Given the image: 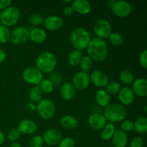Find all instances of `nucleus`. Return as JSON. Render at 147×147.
I'll return each instance as SVG.
<instances>
[{"mask_svg": "<svg viewBox=\"0 0 147 147\" xmlns=\"http://www.w3.org/2000/svg\"><path fill=\"white\" fill-rule=\"evenodd\" d=\"M88 123L92 129L95 130H101L107 123V120L101 113H93L89 116Z\"/></svg>", "mask_w": 147, "mask_h": 147, "instance_id": "14", "label": "nucleus"}, {"mask_svg": "<svg viewBox=\"0 0 147 147\" xmlns=\"http://www.w3.org/2000/svg\"><path fill=\"white\" fill-rule=\"evenodd\" d=\"M44 141L41 136H34L30 142V147H42Z\"/></svg>", "mask_w": 147, "mask_h": 147, "instance_id": "38", "label": "nucleus"}, {"mask_svg": "<svg viewBox=\"0 0 147 147\" xmlns=\"http://www.w3.org/2000/svg\"><path fill=\"white\" fill-rule=\"evenodd\" d=\"M39 116L44 120L51 119L55 114V106L49 99L41 100L37 105V110Z\"/></svg>", "mask_w": 147, "mask_h": 147, "instance_id": "6", "label": "nucleus"}, {"mask_svg": "<svg viewBox=\"0 0 147 147\" xmlns=\"http://www.w3.org/2000/svg\"><path fill=\"white\" fill-rule=\"evenodd\" d=\"M88 57L96 62H102L108 56V46L106 41L98 37L90 40L87 47Z\"/></svg>", "mask_w": 147, "mask_h": 147, "instance_id": "1", "label": "nucleus"}, {"mask_svg": "<svg viewBox=\"0 0 147 147\" xmlns=\"http://www.w3.org/2000/svg\"><path fill=\"white\" fill-rule=\"evenodd\" d=\"M120 80L123 84L130 85L134 82V76L131 71L128 70H124L121 72Z\"/></svg>", "mask_w": 147, "mask_h": 147, "instance_id": "30", "label": "nucleus"}, {"mask_svg": "<svg viewBox=\"0 0 147 147\" xmlns=\"http://www.w3.org/2000/svg\"><path fill=\"white\" fill-rule=\"evenodd\" d=\"M146 109H147V106H145L144 108V112H146Z\"/></svg>", "mask_w": 147, "mask_h": 147, "instance_id": "50", "label": "nucleus"}, {"mask_svg": "<svg viewBox=\"0 0 147 147\" xmlns=\"http://www.w3.org/2000/svg\"><path fill=\"white\" fill-rule=\"evenodd\" d=\"M82 57H83V55L81 52L78 50H73L68 55V59H67L68 63L70 65L73 66V67L79 65Z\"/></svg>", "mask_w": 147, "mask_h": 147, "instance_id": "25", "label": "nucleus"}, {"mask_svg": "<svg viewBox=\"0 0 147 147\" xmlns=\"http://www.w3.org/2000/svg\"><path fill=\"white\" fill-rule=\"evenodd\" d=\"M10 38V32L8 27L0 24V43L5 44L8 42Z\"/></svg>", "mask_w": 147, "mask_h": 147, "instance_id": "34", "label": "nucleus"}, {"mask_svg": "<svg viewBox=\"0 0 147 147\" xmlns=\"http://www.w3.org/2000/svg\"><path fill=\"white\" fill-rule=\"evenodd\" d=\"M93 30L98 38L104 40L109 38L112 33L111 26L106 20H98L96 22L93 26Z\"/></svg>", "mask_w": 147, "mask_h": 147, "instance_id": "8", "label": "nucleus"}, {"mask_svg": "<svg viewBox=\"0 0 147 147\" xmlns=\"http://www.w3.org/2000/svg\"><path fill=\"white\" fill-rule=\"evenodd\" d=\"M43 141L49 146H56L58 145L62 140V134L58 129H47L42 135Z\"/></svg>", "mask_w": 147, "mask_h": 147, "instance_id": "12", "label": "nucleus"}, {"mask_svg": "<svg viewBox=\"0 0 147 147\" xmlns=\"http://www.w3.org/2000/svg\"><path fill=\"white\" fill-rule=\"evenodd\" d=\"M30 31L24 27H17L10 33V41L15 45H20L29 40Z\"/></svg>", "mask_w": 147, "mask_h": 147, "instance_id": "9", "label": "nucleus"}, {"mask_svg": "<svg viewBox=\"0 0 147 147\" xmlns=\"http://www.w3.org/2000/svg\"><path fill=\"white\" fill-rule=\"evenodd\" d=\"M134 129L140 134H144L147 131V119L146 117H140L134 123Z\"/></svg>", "mask_w": 147, "mask_h": 147, "instance_id": "26", "label": "nucleus"}, {"mask_svg": "<svg viewBox=\"0 0 147 147\" xmlns=\"http://www.w3.org/2000/svg\"><path fill=\"white\" fill-rule=\"evenodd\" d=\"M38 86L40 88V90H41V91L45 93H52L53 90H54L55 87L53 83L48 78L42 79L40 84L38 85Z\"/></svg>", "mask_w": 147, "mask_h": 147, "instance_id": "29", "label": "nucleus"}, {"mask_svg": "<svg viewBox=\"0 0 147 147\" xmlns=\"http://www.w3.org/2000/svg\"><path fill=\"white\" fill-rule=\"evenodd\" d=\"M12 1L11 0H0V9L4 10L11 7Z\"/></svg>", "mask_w": 147, "mask_h": 147, "instance_id": "43", "label": "nucleus"}, {"mask_svg": "<svg viewBox=\"0 0 147 147\" xmlns=\"http://www.w3.org/2000/svg\"><path fill=\"white\" fill-rule=\"evenodd\" d=\"M4 141H5V136L2 132L0 131V146H1L4 144Z\"/></svg>", "mask_w": 147, "mask_h": 147, "instance_id": "47", "label": "nucleus"}, {"mask_svg": "<svg viewBox=\"0 0 147 147\" xmlns=\"http://www.w3.org/2000/svg\"><path fill=\"white\" fill-rule=\"evenodd\" d=\"M109 147H114L113 146H109Z\"/></svg>", "mask_w": 147, "mask_h": 147, "instance_id": "51", "label": "nucleus"}, {"mask_svg": "<svg viewBox=\"0 0 147 147\" xmlns=\"http://www.w3.org/2000/svg\"><path fill=\"white\" fill-rule=\"evenodd\" d=\"M144 140L140 136L134 137L131 140L130 143V147H143L144 146Z\"/></svg>", "mask_w": 147, "mask_h": 147, "instance_id": "41", "label": "nucleus"}, {"mask_svg": "<svg viewBox=\"0 0 147 147\" xmlns=\"http://www.w3.org/2000/svg\"><path fill=\"white\" fill-rule=\"evenodd\" d=\"M95 99L98 106L101 107H105L109 106L111 102L110 95L105 90H99L95 96Z\"/></svg>", "mask_w": 147, "mask_h": 147, "instance_id": "23", "label": "nucleus"}, {"mask_svg": "<svg viewBox=\"0 0 147 147\" xmlns=\"http://www.w3.org/2000/svg\"><path fill=\"white\" fill-rule=\"evenodd\" d=\"M91 40L90 35L88 30L83 27H76L70 34V42L75 50L79 51L87 48Z\"/></svg>", "mask_w": 147, "mask_h": 147, "instance_id": "2", "label": "nucleus"}, {"mask_svg": "<svg viewBox=\"0 0 147 147\" xmlns=\"http://www.w3.org/2000/svg\"><path fill=\"white\" fill-rule=\"evenodd\" d=\"M6 57H7L6 53L2 50V49L0 48V63H2L5 60Z\"/></svg>", "mask_w": 147, "mask_h": 147, "instance_id": "46", "label": "nucleus"}, {"mask_svg": "<svg viewBox=\"0 0 147 147\" xmlns=\"http://www.w3.org/2000/svg\"><path fill=\"white\" fill-rule=\"evenodd\" d=\"M121 130L125 132H131L134 130V123L130 120H123L121 123Z\"/></svg>", "mask_w": 147, "mask_h": 147, "instance_id": "37", "label": "nucleus"}, {"mask_svg": "<svg viewBox=\"0 0 147 147\" xmlns=\"http://www.w3.org/2000/svg\"><path fill=\"white\" fill-rule=\"evenodd\" d=\"M139 63L141 65L146 69L147 67V50H144L139 56Z\"/></svg>", "mask_w": 147, "mask_h": 147, "instance_id": "42", "label": "nucleus"}, {"mask_svg": "<svg viewBox=\"0 0 147 147\" xmlns=\"http://www.w3.org/2000/svg\"><path fill=\"white\" fill-rule=\"evenodd\" d=\"M121 90L120 83L117 81H111L108 83L106 86V91L109 95H115L116 93H119Z\"/></svg>", "mask_w": 147, "mask_h": 147, "instance_id": "33", "label": "nucleus"}, {"mask_svg": "<svg viewBox=\"0 0 147 147\" xmlns=\"http://www.w3.org/2000/svg\"><path fill=\"white\" fill-rule=\"evenodd\" d=\"M76 95V89L71 83H65L61 86L60 96L65 100H71Z\"/></svg>", "mask_w": 147, "mask_h": 147, "instance_id": "20", "label": "nucleus"}, {"mask_svg": "<svg viewBox=\"0 0 147 147\" xmlns=\"http://www.w3.org/2000/svg\"><path fill=\"white\" fill-rule=\"evenodd\" d=\"M42 92L38 86H34L29 92V98L32 103H39L42 98Z\"/></svg>", "mask_w": 147, "mask_h": 147, "instance_id": "27", "label": "nucleus"}, {"mask_svg": "<svg viewBox=\"0 0 147 147\" xmlns=\"http://www.w3.org/2000/svg\"><path fill=\"white\" fill-rule=\"evenodd\" d=\"M20 135H21V133H20L18 129H12L9 131L8 134H7V138L11 142H15L16 140H17L20 138Z\"/></svg>", "mask_w": 147, "mask_h": 147, "instance_id": "40", "label": "nucleus"}, {"mask_svg": "<svg viewBox=\"0 0 147 147\" xmlns=\"http://www.w3.org/2000/svg\"><path fill=\"white\" fill-rule=\"evenodd\" d=\"M58 146L59 147H75L76 143L73 138L65 137L64 139H62Z\"/></svg>", "mask_w": 147, "mask_h": 147, "instance_id": "39", "label": "nucleus"}, {"mask_svg": "<svg viewBox=\"0 0 147 147\" xmlns=\"http://www.w3.org/2000/svg\"><path fill=\"white\" fill-rule=\"evenodd\" d=\"M20 12L15 7H9L0 13V22L6 27H11L18 22Z\"/></svg>", "mask_w": 147, "mask_h": 147, "instance_id": "5", "label": "nucleus"}, {"mask_svg": "<svg viewBox=\"0 0 147 147\" xmlns=\"http://www.w3.org/2000/svg\"><path fill=\"white\" fill-rule=\"evenodd\" d=\"M112 142L114 147H126L128 144L127 134L121 130L116 131L112 137Z\"/></svg>", "mask_w": 147, "mask_h": 147, "instance_id": "22", "label": "nucleus"}, {"mask_svg": "<svg viewBox=\"0 0 147 147\" xmlns=\"http://www.w3.org/2000/svg\"><path fill=\"white\" fill-rule=\"evenodd\" d=\"M126 109L120 103H112L105 108L104 116L111 123L123 121L126 116Z\"/></svg>", "mask_w": 147, "mask_h": 147, "instance_id": "4", "label": "nucleus"}, {"mask_svg": "<svg viewBox=\"0 0 147 147\" xmlns=\"http://www.w3.org/2000/svg\"><path fill=\"white\" fill-rule=\"evenodd\" d=\"M74 13L73 8L71 7H65L64 9H63V14L66 17H69V16H71L72 14Z\"/></svg>", "mask_w": 147, "mask_h": 147, "instance_id": "45", "label": "nucleus"}, {"mask_svg": "<svg viewBox=\"0 0 147 147\" xmlns=\"http://www.w3.org/2000/svg\"><path fill=\"white\" fill-rule=\"evenodd\" d=\"M21 134H32L37 131V123L31 119H24L18 124L17 128Z\"/></svg>", "mask_w": 147, "mask_h": 147, "instance_id": "19", "label": "nucleus"}, {"mask_svg": "<svg viewBox=\"0 0 147 147\" xmlns=\"http://www.w3.org/2000/svg\"><path fill=\"white\" fill-rule=\"evenodd\" d=\"M57 60L55 55L51 52H44L37 57L36 60V67L42 73H50L57 65Z\"/></svg>", "mask_w": 147, "mask_h": 147, "instance_id": "3", "label": "nucleus"}, {"mask_svg": "<svg viewBox=\"0 0 147 147\" xmlns=\"http://www.w3.org/2000/svg\"><path fill=\"white\" fill-rule=\"evenodd\" d=\"M90 76L88 73L80 71L78 72L73 76L72 79V84L75 88L78 90H84L90 85Z\"/></svg>", "mask_w": 147, "mask_h": 147, "instance_id": "11", "label": "nucleus"}, {"mask_svg": "<svg viewBox=\"0 0 147 147\" xmlns=\"http://www.w3.org/2000/svg\"><path fill=\"white\" fill-rule=\"evenodd\" d=\"M46 38H47L46 32L40 27H35L30 32L29 39H30L32 42L36 44H41L44 42L46 40Z\"/></svg>", "mask_w": 147, "mask_h": 147, "instance_id": "21", "label": "nucleus"}, {"mask_svg": "<svg viewBox=\"0 0 147 147\" xmlns=\"http://www.w3.org/2000/svg\"><path fill=\"white\" fill-rule=\"evenodd\" d=\"M90 81L98 88H104L109 83V78L107 75L99 70L92 71L90 76Z\"/></svg>", "mask_w": 147, "mask_h": 147, "instance_id": "13", "label": "nucleus"}, {"mask_svg": "<svg viewBox=\"0 0 147 147\" xmlns=\"http://www.w3.org/2000/svg\"><path fill=\"white\" fill-rule=\"evenodd\" d=\"M113 14L119 17H126L131 13V4L126 1H114L111 7Z\"/></svg>", "mask_w": 147, "mask_h": 147, "instance_id": "10", "label": "nucleus"}, {"mask_svg": "<svg viewBox=\"0 0 147 147\" xmlns=\"http://www.w3.org/2000/svg\"><path fill=\"white\" fill-rule=\"evenodd\" d=\"M64 2L66 3V4H70V3L73 2V1H71V0H69V1H64Z\"/></svg>", "mask_w": 147, "mask_h": 147, "instance_id": "49", "label": "nucleus"}, {"mask_svg": "<svg viewBox=\"0 0 147 147\" xmlns=\"http://www.w3.org/2000/svg\"><path fill=\"white\" fill-rule=\"evenodd\" d=\"M22 78L25 82L29 84L38 86L42 80V73L36 67H27L22 73Z\"/></svg>", "mask_w": 147, "mask_h": 147, "instance_id": "7", "label": "nucleus"}, {"mask_svg": "<svg viewBox=\"0 0 147 147\" xmlns=\"http://www.w3.org/2000/svg\"><path fill=\"white\" fill-rule=\"evenodd\" d=\"M49 80L53 83L54 86H60L63 82V76L61 73L57 71H53L50 73L49 76Z\"/></svg>", "mask_w": 147, "mask_h": 147, "instance_id": "35", "label": "nucleus"}, {"mask_svg": "<svg viewBox=\"0 0 147 147\" xmlns=\"http://www.w3.org/2000/svg\"><path fill=\"white\" fill-rule=\"evenodd\" d=\"M109 42L113 46H121L124 42L123 35L119 32H112L109 37Z\"/></svg>", "mask_w": 147, "mask_h": 147, "instance_id": "31", "label": "nucleus"}, {"mask_svg": "<svg viewBox=\"0 0 147 147\" xmlns=\"http://www.w3.org/2000/svg\"><path fill=\"white\" fill-rule=\"evenodd\" d=\"M61 125L63 128L68 130H73L76 129L78 126V121L76 117L70 115H66L61 119Z\"/></svg>", "mask_w": 147, "mask_h": 147, "instance_id": "24", "label": "nucleus"}, {"mask_svg": "<svg viewBox=\"0 0 147 147\" xmlns=\"http://www.w3.org/2000/svg\"><path fill=\"white\" fill-rule=\"evenodd\" d=\"M71 7L75 12L80 14H87L91 11V4L87 0H74L71 3Z\"/></svg>", "mask_w": 147, "mask_h": 147, "instance_id": "18", "label": "nucleus"}, {"mask_svg": "<svg viewBox=\"0 0 147 147\" xmlns=\"http://www.w3.org/2000/svg\"><path fill=\"white\" fill-rule=\"evenodd\" d=\"M93 65V63L91 58H90L88 56H85V57H82L81 61H80L79 65H80L82 71L85 72V73H88V72L91 70Z\"/></svg>", "mask_w": 147, "mask_h": 147, "instance_id": "32", "label": "nucleus"}, {"mask_svg": "<svg viewBox=\"0 0 147 147\" xmlns=\"http://www.w3.org/2000/svg\"><path fill=\"white\" fill-rule=\"evenodd\" d=\"M119 99L123 106H129L132 104L135 100V94L129 87L121 88L119 92Z\"/></svg>", "mask_w": 147, "mask_h": 147, "instance_id": "16", "label": "nucleus"}, {"mask_svg": "<svg viewBox=\"0 0 147 147\" xmlns=\"http://www.w3.org/2000/svg\"><path fill=\"white\" fill-rule=\"evenodd\" d=\"M43 24L45 29L49 31H55L63 26V20L60 16L51 15L45 19Z\"/></svg>", "mask_w": 147, "mask_h": 147, "instance_id": "15", "label": "nucleus"}, {"mask_svg": "<svg viewBox=\"0 0 147 147\" xmlns=\"http://www.w3.org/2000/svg\"><path fill=\"white\" fill-rule=\"evenodd\" d=\"M26 109H27V111L32 113V112H34L37 110V106L34 103L31 102V103H27V106H26Z\"/></svg>", "mask_w": 147, "mask_h": 147, "instance_id": "44", "label": "nucleus"}, {"mask_svg": "<svg viewBox=\"0 0 147 147\" xmlns=\"http://www.w3.org/2000/svg\"><path fill=\"white\" fill-rule=\"evenodd\" d=\"M28 22L30 24H33V25L39 26L43 24V22H44V19H43L42 16L40 15V14H32L29 16Z\"/></svg>", "mask_w": 147, "mask_h": 147, "instance_id": "36", "label": "nucleus"}, {"mask_svg": "<svg viewBox=\"0 0 147 147\" xmlns=\"http://www.w3.org/2000/svg\"><path fill=\"white\" fill-rule=\"evenodd\" d=\"M115 133V127L112 123H106V126L102 129L100 136L104 141H109L112 139Z\"/></svg>", "mask_w": 147, "mask_h": 147, "instance_id": "28", "label": "nucleus"}, {"mask_svg": "<svg viewBox=\"0 0 147 147\" xmlns=\"http://www.w3.org/2000/svg\"><path fill=\"white\" fill-rule=\"evenodd\" d=\"M9 147H22V146L18 142H14V143H12L10 145Z\"/></svg>", "mask_w": 147, "mask_h": 147, "instance_id": "48", "label": "nucleus"}, {"mask_svg": "<svg viewBox=\"0 0 147 147\" xmlns=\"http://www.w3.org/2000/svg\"><path fill=\"white\" fill-rule=\"evenodd\" d=\"M132 90L134 93L139 97H146L147 96V80L144 78L136 79L133 82Z\"/></svg>", "mask_w": 147, "mask_h": 147, "instance_id": "17", "label": "nucleus"}]
</instances>
